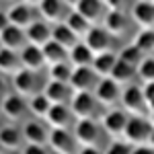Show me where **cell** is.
I'll return each mask as SVG.
<instances>
[{"mask_svg": "<svg viewBox=\"0 0 154 154\" xmlns=\"http://www.w3.org/2000/svg\"><path fill=\"white\" fill-rule=\"evenodd\" d=\"M72 72H74V66H70L68 62H62V64H56V66H49L48 76H49V80H54V82L70 84Z\"/></svg>", "mask_w": 154, "mask_h": 154, "instance_id": "30", "label": "cell"}, {"mask_svg": "<svg viewBox=\"0 0 154 154\" xmlns=\"http://www.w3.org/2000/svg\"><path fill=\"white\" fill-rule=\"evenodd\" d=\"M29 111V103L25 101V97L21 95H6L2 101V113L4 117L11 119V121H19L23 119Z\"/></svg>", "mask_w": 154, "mask_h": 154, "instance_id": "17", "label": "cell"}, {"mask_svg": "<svg viewBox=\"0 0 154 154\" xmlns=\"http://www.w3.org/2000/svg\"><path fill=\"white\" fill-rule=\"evenodd\" d=\"M99 101H97L95 93H74L72 97V111L78 119H95L97 109H99Z\"/></svg>", "mask_w": 154, "mask_h": 154, "instance_id": "3", "label": "cell"}, {"mask_svg": "<svg viewBox=\"0 0 154 154\" xmlns=\"http://www.w3.org/2000/svg\"><path fill=\"white\" fill-rule=\"evenodd\" d=\"M144 58H146V54H142L134 43H131V45H125V48L119 51V60L125 62V64L131 66V68H136V70L140 68V64L144 62Z\"/></svg>", "mask_w": 154, "mask_h": 154, "instance_id": "33", "label": "cell"}, {"mask_svg": "<svg viewBox=\"0 0 154 154\" xmlns=\"http://www.w3.org/2000/svg\"><path fill=\"white\" fill-rule=\"evenodd\" d=\"M131 19L140 25V29H154V2L140 0L131 8Z\"/></svg>", "mask_w": 154, "mask_h": 154, "instance_id": "19", "label": "cell"}, {"mask_svg": "<svg viewBox=\"0 0 154 154\" xmlns=\"http://www.w3.org/2000/svg\"><path fill=\"white\" fill-rule=\"evenodd\" d=\"M72 117H76V115L70 105H54L45 117V123L51 130H68L72 125Z\"/></svg>", "mask_w": 154, "mask_h": 154, "instance_id": "15", "label": "cell"}, {"mask_svg": "<svg viewBox=\"0 0 154 154\" xmlns=\"http://www.w3.org/2000/svg\"><path fill=\"white\" fill-rule=\"evenodd\" d=\"M134 72H136V68H131V66H128L125 62L119 60L109 78H113L117 84H128V82H131V78H134Z\"/></svg>", "mask_w": 154, "mask_h": 154, "instance_id": "34", "label": "cell"}, {"mask_svg": "<svg viewBox=\"0 0 154 154\" xmlns=\"http://www.w3.org/2000/svg\"><path fill=\"white\" fill-rule=\"evenodd\" d=\"M21 2L29 4V6H39V4H41V0H21Z\"/></svg>", "mask_w": 154, "mask_h": 154, "instance_id": "44", "label": "cell"}, {"mask_svg": "<svg viewBox=\"0 0 154 154\" xmlns=\"http://www.w3.org/2000/svg\"><path fill=\"white\" fill-rule=\"evenodd\" d=\"M142 91H144V99H146V103H148V105L154 103V82H144Z\"/></svg>", "mask_w": 154, "mask_h": 154, "instance_id": "38", "label": "cell"}, {"mask_svg": "<svg viewBox=\"0 0 154 154\" xmlns=\"http://www.w3.org/2000/svg\"><path fill=\"white\" fill-rule=\"evenodd\" d=\"M74 136L80 146H97L101 128L95 119H78V123L74 125Z\"/></svg>", "mask_w": 154, "mask_h": 154, "instance_id": "12", "label": "cell"}, {"mask_svg": "<svg viewBox=\"0 0 154 154\" xmlns=\"http://www.w3.org/2000/svg\"><path fill=\"white\" fill-rule=\"evenodd\" d=\"M23 154H49L45 146H33V144H25Z\"/></svg>", "mask_w": 154, "mask_h": 154, "instance_id": "39", "label": "cell"}, {"mask_svg": "<svg viewBox=\"0 0 154 154\" xmlns=\"http://www.w3.org/2000/svg\"><path fill=\"white\" fill-rule=\"evenodd\" d=\"M99 80H101V76L93 70V66H88V68H74L70 86L74 93H95Z\"/></svg>", "mask_w": 154, "mask_h": 154, "instance_id": "4", "label": "cell"}, {"mask_svg": "<svg viewBox=\"0 0 154 154\" xmlns=\"http://www.w3.org/2000/svg\"><path fill=\"white\" fill-rule=\"evenodd\" d=\"M148 119L154 123V103H150V105H148Z\"/></svg>", "mask_w": 154, "mask_h": 154, "instance_id": "43", "label": "cell"}, {"mask_svg": "<svg viewBox=\"0 0 154 154\" xmlns=\"http://www.w3.org/2000/svg\"><path fill=\"white\" fill-rule=\"evenodd\" d=\"M27 31V39L31 45H37V48H43L51 41V33H54V25L48 23V21H35Z\"/></svg>", "mask_w": 154, "mask_h": 154, "instance_id": "18", "label": "cell"}, {"mask_svg": "<svg viewBox=\"0 0 154 154\" xmlns=\"http://www.w3.org/2000/svg\"><path fill=\"white\" fill-rule=\"evenodd\" d=\"M150 146L154 148V131H152V138H150Z\"/></svg>", "mask_w": 154, "mask_h": 154, "instance_id": "45", "label": "cell"}, {"mask_svg": "<svg viewBox=\"0 0 154 154\" xmlns=\"http://www.w3.org/2000/svg\"><path fill=\"white\" fill-rule=\"evenodd\" d=\"M51 39L56 41V43H60L62 48H66L68 51H70L74 45H78L80 43V37L76 35L74 31H72L70 27L66 23H58L54 25V33H51Z\"/></svg>", "mask_w": 154, "mask_h": 154, "instance_id": "25", "label": "cell"}, {"mask_svg": "<svg viewBox=\"0 0 154 154\" xmlns=\"http://www.w3.org/2000/svg\"><path fill=\"white\" fill-rule=\"evenodd\" d=\"M51 107H54V103L45 97V93H39L29 99V111L35 119H45L48 113L51 111Z\"/></svg>", "mask_w": 154, "mask_h": 154, "instance_id": "28", "label": "cell"}, {"mask_svg": "<svg viewBox=\"0 0 154 154\" xmlns=\"http://www.w3.org/2000/svg\"><path fill=\"white\" fill-rule=\"evenodd\" d=\"M4 17H6V25H14V27H21V29H29L35 23L33 8L29 4H25V2L12 4L11 8L4 12Z\"/></svg>", "mask_w": 154, "mask_h": 154, "instance_id": "13", "label": "cell"}, {"mask_svg": "<svg viewBox=\"0 0 154 154\" xmlns=\"http://www.w3.org/2000/svg\"><path fill=\"white\" fill-rule=\"evenodd\" d=\"M64 2H66V4H68V6H70L72 11H74V8H76V6H78V4H80V2H82V0H64Z\"/></svg>", "mask_w": 154, "mask_h": 154, "instance_id": "42", "label": "cell"}, {"mask_svg": "<svg viewBox=\"0 0 154 154\" xmlns=\"http://www.w3.org/2000/svg\"><path fill=\"white\" fill-rule=\"evenodd\" d=\"M121 103H123V109L134 113V115H142L144 111H148V103L144 99V91L138 84H130V86L123 88Z\"/></svg>", "mask_w": 154, "mask_h": 154, "instance_id": "8", "label": "cell"}, {"mask_svg": "<svg viewBox=\"0 0 154 154\" xmlns=\"http://www.w3.org/2000/svg\"><path fill=\"white\" fill-rule=\"evenodd\" d=\"M134 45L142 54H154V29H140L138 35L134 37Z\"/></svg>", "mask_w": 154, "mask_h": 154, "instance_id": "32", "label": "cell"}, {"mask_svg": "<svg viewBox=\"0 0 154 154\" xmlns=\"http://www.w3.org/2000/svg\"><path fill=\"white\" fill-rule=\"evenodd\" d=\"M138 74L144 82H154V58H144L138 68Z\"/></svg>", "mask_w": 154, "mask_h": 154, "instance_id": "35", "label": "cell"}, {"mask_svg": "<svg viewBox=\"0 0 154 154\" xmlns=\"http://www.w3.org/2000/svg\"><path fill=\"white\" fill-rule=\"evenodd\" d=\"M103 27H105L113 37H121L125 33V29H128V17H125V12L109 11L105 14V19H103Z\"/></svg>", "mask_w": 154, "mask_h": 154, "instance_id": "26", "label": "cell"}, {"mask_svg": "<svg viewBox=\"0 0 154 154\" xmlns=\"http://www.w3.org/2000/svg\"><path fill=\"white\" fill-rule=\"evenodd\" d=\"M128 121H130V117L125 115V111H121V109H109L105 115L101 117V125H103V130L109 136L123 138V131L128 128Z\"/></svg>", "mask_w": 154, "mask_h": 154, "instance_id": "10", "label": "cell"}, {"mask_svg": "<svg viewBox=\"0 0 154 154\" xmlns=\"http://www.w3.org/2000/svg\"><path fill=\"white\" fill-rule=\"evenodd\" d=\"M131 154H154V148L150 144H144V146H134Z\"/></svg>", "mask_w": 154, "mask_h": 154, "instance_id": "40", "label": "cell"}, {"mask_svg": "<svg viewBox=\"0 0 154 154\" xmlns=\"http://www.w3.org/2000/svg\"><path fill=\"white\" fill-rule=\"evenodd\" d=\"M49 134L51 130H48L41 121L31 119L23 125V136H25V144H33V146H45L49 144Z\"/></svg>", "mask_w": 154, "mask_h": 154, "instance_id": "14", "label": "cell"}, {"mask_svg": "<svg viewBox=\"0 0 154 154\" xmlns=\"http://www.w3.org/2000/svg\"><path fill=\"white\" fill-rule=\"evenodd\" d=\"M4 154H8V152H4Z\"/></svg>", "mask_w": 154, "mask_h": 154, "instance_id": "46", "label": "cell"}, {"mask_svg": "<svg viewBox=\"0 0 154 154\" xmlns=\"http://www.w3.org/2000/svg\"><path fill=\"white\" fill-rule=\"evenodd\" d=\"M43 58H45V64L48 66H56V64H62L68 60V49L62 48L60 43H56L54 39L49 41L48 45H43Z\"/></svg>", "mask_w": 154, "mask_h": 154, "instance_id": "29", "label": "cell"}, {"mask_svg": "<svg viewBox=\"0 0 154 154\" xmlns=\"http://www.w3.org/2000/svg\"><path fill=\"white\" fill-rule=\"evenodd\" d=\"M0 70L4 76H11L14 78L19 72H23V62H21V54L11 51V49H2V56H0Z\"/></svg>", "mask_w": 154, "mask_h": 154, "instance_id": "23", "label": "cell"}, {"mask_svg": "<svg viewBox=\"0 0 154 154\" xmlns=\"http://www.w3.org/2000/svg\"><path fill=\"white\" fill-rule=\"evenodd\" d=\"M154 131V123L148 117L142 115H134L128 121V128L123 131V142L131 144V146H144V144H150Z\"/></svg>", "mask_w": 154, "mask_h": 154, "instance_id": "1", "label": "cell"}, {"mask_svg": "<svg viewBox=\"0 0 154 154\" xmlns=\"http://www.w3.org/2000/svg\"><path fill=\"white\" fill-rule=\"evenodd\" d=\"M121 84H117L113 78H101L95 88V97L101 105H115L117 101H121Z\"/></svg>", "mask_w": 154, "mask_h": 154, "instance_id": "11", "label": "cell"}, {"mask_svg": "<svg viewBox=\"0 0 154 154\" xmlns=\"http://www.w3.org/2000/svg\"><path fill=\"white\" fill-rule=\"evenodd\" d=\"M39 12H41V17H43V21H48V23H64L66 19H68V14L72 12V8L64 2V0H41V4L37 6Z\"/></svg>", "mask_w": 154, "mask_h": 154, "instance_id": "9", "label": "cell"}, {"mask_svg": "<svg viewBox=\"0 0 154 154\" xmlns=\"http://www.w3.org/2000/svg\"><path fill=\"white\" fill-rule=\"evenodd\" d=\"M152 2H154V0H152Z\"/></svg>", "mask_w": 154, "mask_h": 154, "instance_id": "47", "label": "cell"}, {"mask_svg": "<svg viewBox=\"0 0 154 154\" xmlns=\"http://www.w3.org/2000/svg\"><path fill=\"white\" fill-rule=\"evenodd\" d=\"M103 8H105V2L103 0H82L74 11L80 12L91 25H95L97 21H103L105 19L107 12H103Z\"/></svg>", "mask_w": 154, "mask_h": 154, "instance_id": "21", "label": "cell"}, {"mask_svg": "<svg viewBox=\"0 0 154 154\" xmlns=\"http://www.w3.org/2000/svg\"><path fill=\"white\" fill-rule=\"evenodd\" d=\"M105 154H131V148L128 142H111L109 146H107Z\"/></svg>", "mask_w": 154, "mask_h": 154, "instance_id": "36", "label": "cell"}, {"mask_svg": "<svg viewBox=\"0 0 154 154\" xmlns=\"http://www.w3.org/2000/svg\"><path fill=\"white\" fill-rule=\"evenodd\" d=\"M105 6L113 12H125L130 8V0H103Z\"/></svg>", "mask_w": 154, "mask_h": 154, "instance_id": "37", "label": "cell"}, {"mask_svg": "<svg viewBox=\"0 0 154 154\" xmlns=\"http://www.w3.org/2000/svg\"><path fill=\"white\" fill-rule=\"evenodd\" d=\"M117 62H119V56H115L113 51L99 54V56H95V62H93V70H95L97 74L101 76V78H109Z\"/></svg>", "mask_w": 154, "mask_h": 154, "instance_id": "27", "label": "cell"}, {"mask_svg": "<svg viewBox=\"0 0 154 154\" xmlns=\"http://www.w3.org/2000/svg\"><path fill=\"white\" fill-rule=\"evenodd\" d=\"M78 154H101V152L97 150V146H80Z\"/></svg>", "mask_w": 154, "mask_h": 154, "instance_id": "41", "label": "cell"}, {"mask_svg": "<svg viewBox=\"0 0 154 154\" xmlns=\"http://www.w3.org/2000/svg\"><path fill=\"white\" fill-rule=\"evenodd\" d=\"M64 23L68 25V27H70V29H72V31H74L78 37H86V33H88V31H91V27H93V25L88 23V21L84 19L80 12H76V11H72Z\"/></svg>", "mask_w": 154, "mask_h": 154, "instance_id": "31", "label": "cell"}, {"mask_svg": "<svg viewBox=\"0 0 154 154\" xmlns=\"http://www.w3.org/2000/svg\"><path fill=\"white\" fill-rule=\"evenodd\" d=\"M0 39H2V49H11L17 54H21L29 45L27 31L21 27H14V25H4L0 31Z\"/></svg>", "mask_w": 154, "mask_h": 154, "instance_id": "5", "label": "cell"}, {"mask_svg": "<svg viewBox=\"0 0 154 154\" xmlns=\"http://www.w3.org/2000/svg\"><path fill=\"white\" fill-rule=\"evenodd\" d=\"M43 93L54 105H70L72 97H74V91H72L70 84L64 82H54V80H48L45 86H43Z\"/></svg>", "mask_w": 154, "mask_h": 154, "instance_id": "16", "label": "cell"}, {"mask_svg": "<svg viewBox=\"0 0 154 154\" xmlns=\"http://www.w3.org/2000/svg\"><path fill=\"white\" fill-rule=\"evenodd\" d=\"M111 41H113V35L107 31L103 25H93L91 31L84 37V43L91 48V51L95 56L105 54V51H111Z\"/></svg>", "mask_w": 154, "mask_h": 154, "instance_id": "6", "label": "cell"}, {"mask_svg": "<svg viewBox=\"0 0 154 154\" xmlns=\"http://www.w3.org/2000/svg\"><path fill=\"white\" fill-rule=\"evenodd\" d=\"M0 142H2V150L4 152H17V150L25 148L23 130H19L17 125H4L2 131H0Z\"/></svg>", "mask_w": 154, "mask_h": 154, "instance_id": "20", "label": "cell"}, {"mask_svg": "<svg viewBox=\"0 0 154 154\" xmlns=\"http://www.w3.org/2000/svg\"><path fill=\"white\" fill-rule=\"evenodd\" d=\"M68 60H70V64L74 68H88V66H93V62H95V54H93L91 48L82 41V43L74 45V48L68 51Z\"/></svg>", "mask_w": 154, "mask_h": 154, "instance_id": "24", "label": "cell"}, {"mask_svg": "<svg viewBox=\"0 0 154 154\" xmlns=\"http://www.w3.org/2000/svg\"><path fill=\"white\" fill-rule=\"evenodd\" d=\"M12 86L17 91V95L21 97H35L39 93H43V86H41V80H39V74L31 70H23L19 72L14 78H12Z\"/></svg>", "mask_w": 154, "mask_h": 154, "instance_id": "2", "label": "cell"}, {"mask_svg": "<svg viewBox=\"0 0 154 154\" xmlns=\"http://www.w3.org/2000/svg\"><path fill=\"white\" fill-rule=\"evenodd\" d=\"M49 146L56 154H78V140L68 130H51Z\"/></svg>", "mask_w": 154, "mask_h": 154, "instance_id": "7", "label": "cell"}, {"mask_svg": "<svg viewBox=\"0 0 154 154\" xmlns=\"http://www.w3.org/2000/svg\"><path fill=\"white\" fill-rule=\"evenodd\" d=\"M21 62H23L25 70L31 72H39L43 66H45V58H43V49L37 48V45H27V48L21 51Z\"/></svg>", "mask_w": 154, "mask_h": 154, "instance_id": "22", "label": "cell"}]
</instances>
